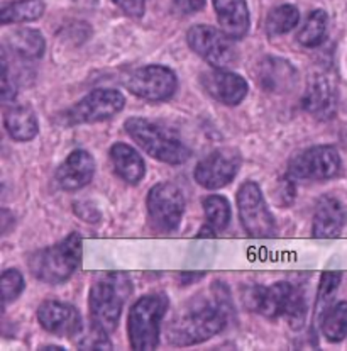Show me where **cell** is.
<instances>
[{
	"instance_id": "cell-7",
	"label": "cell",
	"mask_w": 347,
	"mask_h": 351,
	"mask_svg": "<svg viewBox=\"0 0 347 351\" xmlns=\"http://www.w3.org/2000/svg\"><path fill=\"white\" fill-rule=\"evenodd\" d=\"M126 107V95L117 88H95L64 109L56 119L62 126L75 128L114 119Z\"/></svg>"
},
{
	"instance_id": "cell-38",
	"label": "cell",
	"mask_w": 347,
	"mask_h": 351,
	"mask_svg": "<svg viewBox=\"0 0 347 351\" xmlns=\"http://www.w3.org/2000/svg\"><path fill=\"white\" fill-rule=\"evenodd\" d=\"M205 277V274H200V271H195V274H181L180 280L183 285L193 284V282H198L200 278Z\"/></svg>"
},
{
	"instance_id": "cell-34",
	"label": "cell",
	"mask_w": 347,
	"mask_h": 351,
	"mask_svg": "<svg viewBox=\"0 0 347 351\" xmlns=\"http://www.w3.org/2000/svg\"><path fill=\"white\" fill-rule=\"evenodd\" d=\"M2 102H9V100H14L17 95V85L14 82V77H10V68L9 62H7L5 51L2 49Z\"/></svg>"
},
{
	"instance_id": "cell-9",
	"label": "cell",
	"mask_w": 347,
	"mask_h": 351,
	"mask_svg": "<svg viewBox=\"0 0 347 351\" xmlns=\"http://www.w3.org/2000/svg\"><path fill=\"white\" fill-rule=\"evenodd\" d=\"M188 48L212 68H234L239 62L235 39L210 24H195L187 31Z\"/></svg>"
},
{
	"instance_id": "cell-33",
	"label": "cell",
	"mask_w": 347,
	"mask_h": 351,
	"mask_svg": "<svg viewBox=\"0 0 347 351\" xmlns=\"http://www.w3.org/2000/svg\"><path fill=\"white\" fill-rule=\"evenodd\" d=\"M73 213L75 216L80 217L83 223L88 224H99L102 221V213L99 207L95 206L90 200H80V202L73 204Z\"/></svg>"
},
{
	"instance_id": "cell-10",
	"label": "cell",
	"mask_w": 347,
	"mask_h": 351,
	"mask_svg": "<svg viewBox=\"0 0 347 351\" xmlns=\"http://www.w3.org/2000/svg\"><path fill=\"white\" fill-rule=\"evenodd\" d=\"M235 204H237L241 226L251 238L268 239L277 236V219L268 207L264 193L257 182H244L235 193Z\"/></svg>"
},
{
	"instance_id": "cell-11",
	"label": "cell",
	"mask_w": 347,
	"mask_h": 351,
	"mask_svg": "<svg viewBox=\"0 0 347 351\" xmlns=\"http://www.w3.org/2000/svg\"><path fill=\"white\" fill-rule=\"evenodd\" d=\"M342 171L341 153L335 146L317 145L296 153L288 163L286 175L295 182H327Z\"/></svg>"
},
{
	"instance_id": "cell-13",
	"label": "cell",
	"mask_w": 347,
	"mask_h": 351,
	"mask_svg": "<svg viewBox=\"0 0 347 351\" xmlns=\"http://www.w3.org/2000/svg\"><path fill=\"white\" fill-rule=\"evenodd\" d=\"M339 87L337 78L327 68L313 71L305 85L302 107L307 114L320 123L332 121L337 114Z\"/></svg>"
},
{
	"instance_id": "cell-12",
	"label": "cell",
	"mask_w": 347,
	"mask_h": 351,
	"mask_svg": "<svg viewBox=\"0 0 347 351\" xmlns=\"http://www.w3.org/2000/svg\"><path fill=\"white\" fill-rule=\"evenodd\" d=\"M124 85L138 99L148 102H166L177 94L178 77L166 64L153 63L131 71Z\"/></svg>"
},
{
	"instance_id": "cell-17",
	"label": "cell",
	"mask_w": 347,
	"mask_h": 351,
	"mask_svg": "<svg viewBox=\"0 0 347 351\" xmlns=\"http://www.w3.org/2000/svg\"><path fill=\"white\" fill-rule=\"evenodd\" d=\"M254 78H256L257 85L268 94L285 95L296 87L300 75L292 62L281 58V56L270 55L264 56L257 63Z\"/></svg>"
},
{
	"instance_id": "cell-31",
	"label": "cell",
	"mask_w": 347,
	"mask_h": 351,
	"mask_svg": "<svg viewBox=\"0 0 347 351\" xmlns=\"http://www.w3.org/2000/svg\"><path fill=\"white\" fill-rule=\"evenodd\" d=\"M77 345L81 350H112V343H110L109 335L94 328V326H92V329L88 332L83 331L78 336Z\"/></svg>"
},
{
	"instance_id": "cell-5",
	"label": "cell",
	"mask_w": 347,
	"mask_h": 351,
	"mask_svg": "<svg viewBox=\"0 0 347 351\" xmlns=\"http://www.w3.org/2000/svg\"><path fill=\"white\" fill-rule=\"evenodd\" d=\"M129 138L151 158L171 167H181L192 158V149L170 129L146 117H129L124 123Z\"/></svg>"
},
{
	"instance_id": "cell-22",
	"label": "cell",
	"mask_w": 347,
	"mask_h": 351,
	"mask_svg": "<svg viewBox=\"0 0 347 351\" xmlns=\"http://www.w3.org/2000/svg\"><path fill=\"white\" fill-rule=\"evenodd\" d=\"M3 129L17 143L34 141L39 134V121L29 104H16L3 112Z\"/></svg>"
},
{
	"instance_id": "cell-20",
	"label": "cell",
	"mask_w": 347,
	"mask_h": 351,
	"mask_svg": "<svg viewBox=\"0 0 347 351\" xmlns=\"http://www.w3.org/2000/svg\"><path fill=\"white\" fill-rule=\"evenodd\" d=\"M109 158L117 177L129 185H139L146 177V161L134 146L117 141L109 148Z\"/></svg>"
},
{
	"instance_id": "cell-3",
	"label": "cell",
	"mask_w": 347,
	"mask_h": 351,
	"mask_svg": "<svg viewBox=\"0 0 347 351\" xmlns=\"http://www.w3.org/2000/svg\"><path fill=\"white\" fill-rule=\"evenodd\" d=\"M131 293L132 280L127 274L107 271L99 275L88 292V313L92 326L107 335L116 331Z\"/></svg>"
},
{
	"instance_id": "cell-30",
	"label": "cell",
	"mask_w": 347,
	"mask_h": 351,
	"mask_svg": "<svg viewBox=\"0 0 347 351\" xmlns=\"http://www.w3.org/2000/svg\"><path fill=\"white\" fill-rule=\"evenodd\" d=\"M0 287H2L3 306L7 307L23 295L24 289H26L24 275L17 268H7V270H3L2 277H0Z\"/></svg>"
},
{
	"instance_id": "cell-16",
	"label": "cell",
	"mask_w": 347,
	"mask_h": 351,
	"mask_svg": "<svg viewBox=\"0 0 347 351\" xmlns=\"http://www.w3.org/2000/svg\"><path fill=\"white\" fill-rule=\"evenodd\" d=\"M36 317L46 332L58 338L77 339L83 332L81 314L78 313L77 307L63 300H44L38 307Z\"/></svg>"
},
{
	"instance_id": "cell-37",
	"label": "cell",
	"mask_w": 347,
	"mask_h": 351,
	"mask_svg": "<svg viewBox=\"0 0 347 351\" xmlns=\"http://www.w3.org/2000/svg\"><path fill=\"white\" fill-rule=\"evenodd\" d=\"M216 229L212 228V226H210L209 223H207L205 226H202V228L198 229V232H196L195 234V238L196 239H200V238H216Z\"/></svg>"
},
{
	"instance_id": "cell-6",
	"label": "cell",
	"mask_w": 347,
	"mask_h": 351,
	"mask_svg": "<svg viewBox=\"0 0 347 351\" xmlns=\"http://www.w3.org/2000/svg\"><path fill=\"white\" fill-rule=\"evenodd\" d=\"M168 307L170 299L163 292L144 293L132 304L127 314V338L132 350L153 351L158 348Z\"/></svg>"
},
{
	"instance_id": "cell-36",
	"label": "cell",
	"mask_w": 347,
	"mask_h": 351,
	"mask_svg": "<svg viewBox=\"0 0 347 351\" xmlns=\"http://www.w3.org/2000/svg\"><path fill=\"white\" fill-rule=\"evenodd\" d=\"M207 0H175L173 12L178 16H192V14L200 12L205 7Z\"/></svg>"
},
{
	"instance_id": "cell-39",
	"label": "cell",
	"mask_w": 347,
	"mask_h": 351,
	"mask_svg": "<svg viewBox=\"0 0 347 351\" xmlns=\"http://www.w3.org/2000/svg\"><path fill=\"white\" fill-rule=\"evenodd\" d=\"M39 350H56V351H63L64 348H63V346H58V345H41V346H39Z\"/></svg>"
},
{
	"instance_id": "cell-28",
	"label": "cell",
	"mask_w": 347,
	"mask_h": 351,
	"mask_svg": "<svg viewBox=\"0 0 347 351\" xmlns=\"http://www.w3.org/2000/svg\"><path fill=\"white\" fill-rule=\"evenodd\" d=\"M202 206L207 223L217 232L225 231L229 228L232 219V209L227 197L220 195V193H210L202 200Z\"/></svg>"
},
{
	"instance_id": "cell-1",
	"label": "cell",
	"mask_w": 347,
	"mask_h": 351,
	"mask_svg": "<svg viewBox=\"0 0 347 351\" xmlns=\"http://www.w3.org/2000/svg\"><path fill=\"white\" fill-rule=\"evenodd\" d=\"M231 316L232 302L227 285L214 282L209 293L193 297L175 313L164 329V338L177 348L200 345L222 332Z\"/></svg>"
},
{
	"instance_id": "cell-23",
	"label": "cell",
	"mask_w": 347,
	"mask_h": 351,
	"mask_svg": "<svg viewBox=\"0 0 347 351\" xmlns=\"http://www.w3.org/2000/svg\"><path fill=\"white\" fill-rule=\"evenodd\" d=\"M5 48L23 60H39L46 53V39L41 31L19 27L5 36Z\"/></svg>"
},
{
	"instance_id": "cell-15",
	"label": "cell",
	"mask_w": 347,
	"mask_h": 351,
	"mask_svg": "<svg viewBox=\"0 0 347 351\" xmlns=\"http://www.w3.org/2000/svg\"><path fill=\"white\" fill-rule=\"evenodd\" d=\"M200 85L210 99L227 107L241 106L249 94V84L242 75L229 68H212L200 75Z\"/></svg>"
},
{
	"instance_id": "cell-25",
	"label": "cell",
	"mask_w": 347,
	"mask_h": 351,
	"mask_svg": "<svg viewBox=\"0 0 347 351\" xmlns=\"http://www.w3.org/2000/svg\"><path fill=\"white\" fill-rule=\"evenodd\" d=\"M322 336L329 343H341L347 338V300L331 304L320 317Z\"/></svg>"
},
{
	"instance_id": "cell-21",
	"label": "cell",
	"mask_w": 347,
	"mask_h": 351,
	"mask_svg": "<svg viewBox=\"0 0 347 351\" xmlns=\"http://www.w3.org/2000/svg\"><path fill=\"white\" fill-rule=\"evenodd\" d=\"M222 31L241 41L251 29V12L246 0H212Z\"/></svg>"
},
{
	"instance_id": "cell-35",
	"label": "cell",
	"mask_w": 347,
	"mask_h": 351,
	"mask_svg": "<svg viewBox=\"0 0 347 351\" xmlns=\"http://www.w3.org/2000/svg\"><path fill=\"white\" fill-rule=\"evenodd\" d=\"M127 17L131 19H142L146 14V0H112Z\"/></svg>"
},
{
	"instance_id": "cell-26",
	"label": "cell",
	"mask_w": 347,
	"mask_h": 351,
	"mask_svg": "<svg viewBox=\"0 0 347 351\" xmlns=\"http://www.w3.org/2000/svg\"><path fill=\"white\" fill-rule=\"evenodd\" d=\"M300 23V10L293 3H283L278 5L268 14L264 21V31L268 38H277V36L288 34L290 31L295 29Z\"/></svg>"
},
{
	"instance_id": "cell-18",
	"label": "cell",
	"mask_w": 347,
	"mask_h": 351,
	"mask_svg": "<svg viewBox=\"0 0 347 351\" xmlns=\"http://www.w3.org/2000/svg\"><path fill=\"white\" fill-rule=\"evenodd\" d=\"M95 158L87 149H73L56 170V182L64 192H78L95 177Z\"/></svg>"
},
{
	"instance_id": "cell-24",
	"label": "cell",
	"mask_w": 347,
	"mask_h": 351,
	"mask_svg": "<svg viewBox=\"0 0 347 351\" xmlns=\"http://www.w3.org/2000/svg\"><path fill=\"white\" fill-rule=\"evenodd\" d=\"M46 5L42 0H14L2 3L0 9V23L2 26L9 24H26L41 19Z\"/></svg>"
},
{
	"instance_id": "cell-19",
	"label": "cell",
	"mask_w": 347,
	"mask_h": 351,
	"mask_svg": "<svg viewBox=\"0 0 347 351\" xmlns=\"http://www.w3.org/2000/svg\"><path fill=\"white\" fill-rule=\"evenodd\" d=\"M347 224V209L334 195H322L312 219V236L317 239L337 238Z\"/></svg>"
},
{
	"instance_id": "cell-27",
	"label": "cell",
	"mask_w": 347,
	"mask_h": 351,
	"mask_svg": "<svg viewBox=\"0 0 347 351\" xmlns=\"http://www.w3.org/2000/svg\"><path fill=\"white\" fill-rule=\"evenodd\" d=\"M329 14L324 9H316L309 14L305 24L296 34V41L303 48H317L327 38Z\"/></svg>"
},
{
	"instance_id": "cell-29",
	"label": "cell",
	"mask_w": 347,
	"mask_h": 351,
	"mask_svg": "<svg viewBox=\"0 0 347 351\" xmlns=\"http://www.w3.org/2000/svg\"><path fill=\"white\" fill-rule=\"evenodd\" d=\"M341 282H342L341 274H334V271H325V274H322L320 282H318L317 304H316L317 316L322 317V314H324L325 311H327V307L331 306L335 293H337Z\"/></svg>"
},
{
	"instance_id": "cell-2",
	"label": "cell",
	"mask_w": 347,
	"mask_h": 351,
	"mask_svg": "<svg viewBox=\"0 0 347 351\" xmlns=\"http://www.w3.org/2000/svg\"><path fill=\"white\" fill-rule=\"evenodd\" d=\"M246 304L249 309L268 319L285 317L293 329L303 328L309 313L303 290L288 280H278L271 285H254L246 292Z\"/></svg>"
},
{
	"instance_id": "cell-32",
	"label": "cell",
	"mask_w": 347,
	"mask_h": 351,
	"mask_svg": "<svg viewBox=\"0 0 347 351\" xmlns=\"http://www.w3.org/2000/svg\"><path fill=\"white\" fill-rule=\"evenodd\" d=\"M274 199H277L280 207L293 206L296 199V182L290 175H285V177L280 178L277 191H274Z\"/></svg>"
},
{
	"instance_id": "cell-4",
	"label": "cell",
	"mask_w": 347,
	"mask_h": 351,
	"mask_svg": "<svg viewBox=\"0 0 347 351\" xmlns=\"http://www.w3.org/2000/svg\"><path fill=\"white\" fill-rule=\"evenodd\" d=\"M83 239L78 232H70L62 241L38 250L29 256V271L38 282L62 285L70 280L81 265Z\"/></svg>"
},
{
	"instance_id": "cell-14",
	"label": "cell",
	"mask_w": 347,
	"mask_h": 351,
	"mask_svg": "<svg viewBox=\"0 0 347 351\" xmlns=\"http://www.w3.org/2000/svg\"><path fill=\"white\" fill-rule=\"evenodd\" d=\"M242 167V155L235 148H217L198 161L193 178L205 191L227 187L237 177Z\"/></svg>"
},
{
	"instance_id": "cell-8",
	"label": "cell",
	"mask_w": 347,
	"mask_h": 351,
	"mask_svg": "<svg viewBox=\"0 0 347 351\" xmlns=\"http://www.w3.org/2000/svg\"><path fill=\"white\" fill-rule=\"evenodd\" d=\"M185 195L173 182H159L149 189L146 195V210L153 231L159 234H171L180 229L183 221Z\"/></svg>"
}]
</instances>
